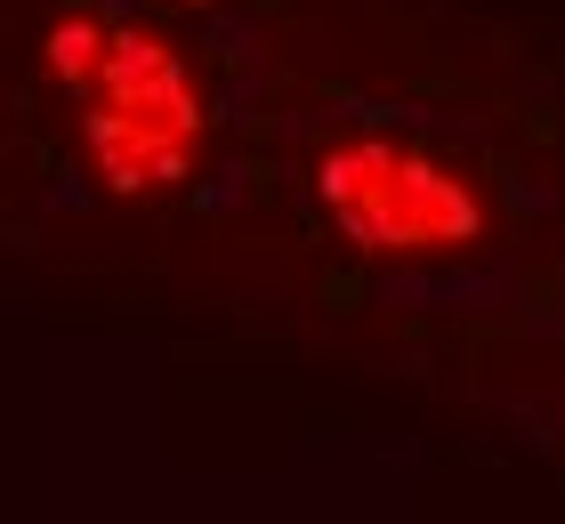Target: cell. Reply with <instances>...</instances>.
Listing matches in <instances>:
<instances>
[{
	"label": "cell",
	"mask_w": 565,
	"mask_h": 524,
	"mask_svg": "<svg viewBox=\"0 0 565 524\" xmlns=\"http://www.w3.org/2000/svg\"><path fill=\"white\" fill-rule=\"evenodd\" d=\"M97 89V114H89V146L97 162H106L114 186H170L178 170H186V146L202 129V105L186 89V73H178V57L162 41L146 33H106V49H97L89 82Z\"/></svg>",
	"instance_id": "obj_1"
},
{
	"label": "cell",
	"mask_w": 565,
	"mask_h": 524,
	"mask_svg": "<svg viewBox=\"0 0 565 524\" xmlns=\"http://www.w3.org/2000/svg\"><path fill=\"white\" fill-rule=\"evenodd\" d=\"M316 186L364 250H452L484 218L452 170H436L428 153H404L388 138H355L340 153H323Z\"/></svg>",
	"instance_id": "obj_2"
},
{
	"label": "cell",
	"mask_w": 565,
	"mask_h": 524,
	"mask_svg": "<svg viewBox=\"0 0 565 524\" xmlns=\"http://www.w3.org/2000/svg\"><path fill=\"white\" fill-rule=\"evenodd\" d=\"M97 49H106V33H97V24H57V33H49V65L65 73V82H89V65H97Z\"/></svg>",
	"instance_id": "obj_3"
}]
</instances>
